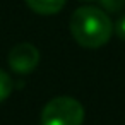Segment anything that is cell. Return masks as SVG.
<instances>
[{
    "instance_id": "6da1fadb",
    "label": "cell",
    "mask_w": 125,
    "mask_h": 125,
    "mask_svg": "<svg viewBox=\"0 0 125 125\" xmlns=\"http://www.w3.org/2000/svg\"><path fill=\"white\" fill-rule=\"evenodd\" d=\"M70 33L74 40L84 48H99L108 43L113 33V24L104 10L84 5L70 17Z\"/></svg>"
},
{
    "instance_id": "7a4b0ae2",
    "label": "cell",
    "mask_w": 125,
    "mask_h": 125,
    "mask_svg": "<svg viewBox=\"0 0 125 125\" xmlns=\"http://www.w3.org/2000/svg\"><path fill=\"white\" fill-rule=\"evenodd\" d=\"M84 108L70 96L50 99L41 111V125H82Z\"/></svg>"
},
{
    "instance_id": "3957f363",
    "label": "cell",
    "mask_w": 125,
    "mask_h": 125,
    "mask_svg": "<svg viewBox=\"0 0 125 125\" xmlns=\"http://www.w3.org/2000/svg\"><path fill=\"white\" fill-rule=\"evenodd\" d=\"M40 63V52L31 43H19L9 52V65L17 74H29Z\"/></svg>"
},
{
    "instance_id": "277c9868",
    "label": "cell",
    "mask_w": 125,
    "mask_h": 125,
    "mask_svg": "<svg viewBox=\"0 0 125 125\" xmlns=\"http://www.w3.org/2000/svg\"><path fill=\"white\" fill-rule=\"evenodd\" d=\"M67 0H26V4L31 10L41 16H52L63 9Z\"/></svg>"
},
{
    "instance_id": "5b68a950",
    "label": "cell",
    "mask_w": 125,
    "mask_h": 125,
    "mask_svg": "<svg viewBox=\"0 0 125 125\" xmlns=\"http://www.w3.org/2000/svg\"><path fill=\"white\" fill-rule=\"evenodd\" d=\"M10 93H12V79L5 70L0 69V103L7 99Z\"/></svg>"
},
{
    "instance_id": "8992f818",
    "label": "cell",
    "mask_w": 125,
    "mask_h": 125,
    "mask_svg": "<svg viewBox=\"0 0 125 125\" xmlns=\"http://www.w3.org/2000/svg\"><path fill=\"white\" fill-rule=\"evenodd\" d=\"M101 7L108 12H118L125 7V0H99Z\"/></svg>"
},
{
    "instance_id": "52a82bcc",
    "label": "cell",
    "mask_w": 125,
    "mask_h": 125,
    "mask_svg": "<svg viewBox=\"0 0 125 125\" xmlns=\"http://www.w3.org/2000/svg\"><path fill=\"white\" fill-rule=\"evenodd\" d=\"M115 34L120 40L125 41V16H122V17L116 19V22H115Z\"/></svg>"
}]
</instances>
